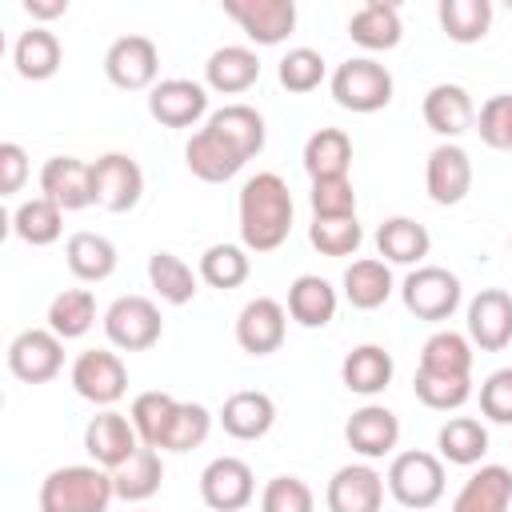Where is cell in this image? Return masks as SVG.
Returning <instances> with one entry per match:
<instances>
[{
    "instance_id": "cell-17",
    "label": "cell",
    "mask_w": 512,
    "mask_h": 512,
    "mask_svg": "<svg viewBox=\"0 0 512 512\" xmlns=\"http://www.w3.org/2000/svg\"><path fill=\"white\" fill-rule=\"evenodd\" d=\"M424 188L440 208L460 204L472 192V160H468V152L460 144H452V140L436 144L428 152V164H424Z\"/></svg>"
},
{
    "instance_id": "cell-51",
    "label": "cell",
    "mask_w": 512,
    "mask_h": 512,
    "mask_svg": "<svg viewBox=\"0 0 512 512\" xmlns=\"http://www.w3.org/2000/svg\"><path fill=\"white\" fill-rule=\"evenodd\" d=\"M480 412L492 424H512V368H496L480 384Z\"/></svg>"
},
{
    "instance_id": "cell-4",
    "label": "cell",
    "mask_w": 512,
    "mask_h": 512,
    "mask_svg": "<svg viewBox=\"0 0 512 512\" xmlns=\"http://www.w3.org/2000/svg\"><path fill=\"white\" fill-rule=\"evenodd\" d=\"M388 492L396 504L412 508V512H424L432 504H440L444 496V460L432 456V452H396L392 464H388V476H384Z\"/></svg>"
},
{
    "instance_id": "cell-15",
    "label": "cell",
    "mask_w": 512,
    "mask_h": 512,
    "mask_svg": "<svg viewBox=\"0 0 512 512\" xmlns=\"http://www.w3.org/2000/svg\"><path fill=\"white\" fill-rule=\"evenodd\" d=\"M468 340L480 352H500L512 344V292L480 288L468 300Z\"/></svg>"
},
{
    "instance_id": "cell-27",
    "label": "cell",
    "mask_w": 512,
    "mask_h": 512,
    "mask_svg": "<svg viewBox=\"0 0 512 512\" xmlns=\"http://www.w3.org/2000/svg\"><path fill=\"white\" fill-rule=\"evenodd\" d=\"M204 128H212L228 148H236L244 160H252L260 148H264V116L252 108V104H224L216 108Z\"/></svg>"
},
{
    "instance_id": "cell-34",
    "label": "cell",
    "mask_w": 512,
    "mask_h": 512,
    "mask_svg": "<svg viewBox=\"0 0 512 512\" xmlns=\"http://www.w3.org/2000/svg\"><path fill=\"white\" fill-rule=\"evenodd\" d=\"M352 164V140L344 128H316L304 144V172L312 180H336L348 176Z\"/></svg>"
},
{
    "instance_id": "cell-24",
    "label": "cell",
    "mask_w": 512,
    "mask_h": 512,
    "mask_svg": "<svg viewBox=\"0 0 512 512\" xmlns=\"http://www.w3.org/2000/svg\"><path fill=\"white\" fill-rule=\"evenodd\" d=\"M220 424L232 440H260L276 424V404H272L268 392H256V388L232 392L220 408Z\"/></svg>"
},
{
    "instance_id": "cell-38",
    "label": "cell",
    "mask_w": 512,
    "mask_h": 512,
    "mask_svg": "<svg viewBox=\"0 0 512 512\" xmlns=\"http://www.w3.org/2000/svg\"><path fill=\"white\" fill-rule=\"evenodd\" d=\"M420 372L436 376H472V340L464 332L440 328L420 348Z\"/></svg>"
},
{
    "instance_id": "cell-1",
    "label": "cell",
    "mask_w": 512,
    "mask_h": 512,
    "mask_svg": "<svg viewBox=\"0 0 512 512\" xmlns=\"http://www.w3.org/2000/svg\"><path fill=\"white\" fill-rule=\"evenodd\" d=\"M292 192L284 176L256 172L244 180L236 216H240V244L248 252H276L292 232Z\"/></svg>"
},
{
    "instance_id": "cell-28",
    "label": "cell",
    "mask_w": 512,
    "mask_h": 512,
    "mask_svg": "<svg viewBox=\"0 0 512 512\" xmlns=\"http://www.w3.org/2000/svg\"><path fill=\"white\" fill-rule=\"evenodd\" d=\"M392 372H396L392 352H384L380 344H356V348L344 356V364H340V380H344V388L356 392V396H376V392H384V388L392 384Z\"/></svg>"
},
{
    "instance_id": "cell-16",
    "label": "cell",
    "mask_w": 512,
    "mask_h": 512,
    "mask_svg": "<svg viewBox=\"0 0 512 512\" xmlns=\"http://www.w3.org/2000/svg\"><path fill=\"white\" fill-rule=\"evenodd\" d=\"M284 332H288V308L272 296L248 300L236 316V344L248 356H272L284 344Z\"/></svg>"
},
{
    "instance_id": "cell-23",
    "label": "cell",
    "mask_w": 512,
    "mask_h": 512,
    "mask_svg": "<svg viewBox=\"0 0 512 512\" xmlns=\"http://www.w3.org/2000/svg\"><path fill=\"white\" fill-rule=\"evenodd\" d=\"M260 80V56L244 44H224L204 64V84L220 96H240Z\"/></svg>"
},
{
    "instance_id": "cell-50",
    "label": "cell",
    "mask_w": 512,
    "mask_h": 512,
    "mask_svg": "<svg viewBox=\"0 0 512 512\" xmlns=\"http://www.w3.org/2000/svg\"><path fill=\"white\" fill-rule=\"evenodd\" d=\"M308 204H312V216H356V188L348 176L312 180Z\"/></svg>"
},
{
    "instance_id": "cell-18",
    "label": "cell",
    "mask_w": 512,
    "mask_h": 512,
    "mask_svg": "<svg viewBox=\"0 0 512 512\" xmlns=\"http://www.w3.org/2000/svg\"><path fill=\"white\" fill-rule=\"evenodd\" d=\"M344 440H348V448L360 452L364 460H384V456H392L396 444H400V420H396V412L384 408V404H364V408H356V412L348 416Z\"/></svg>"
},
{
    "instance_id": "cell-10",
    "label": "cell",
    "mask_w": 512,
    "mask_h": 512,
    "mask_svg": "<svg viewBox=\"0 0 512 512\" xmlns=\"http://www.w3.org/2000/svg\"><path fill=\"white\" fill-rule=\"evenodd\" d=\"M64 368V340L52 328H24L8 344V372L24 384H48Z\"/></svg>"
},
{
    "instance_id": "cell-31",
    "label": "cell",
    "mask_w": 512,
    "mask_h": 512,
    "mask_svg": "<svg viewBox=\"0 0 512 512\" xmlns=\"http://www.w3.org/2000/svg\"><path fill=\"white\" fill-rule=\"evenodd\" d=\"M64 260H68V272L76 280L100 284L116 272V244L100 232H72L64 244Z\"/></svg>"
},
{
    "instance_id": "cell-9",
    "label": "cell",
    "mask_w": 512,
    "mask_h": 512,
    "mask_svg": "<svg viewBox=\"0 0 512 512\" xmlns=\"http://www.w3.org/2000/svg\"><path fill=\"white\" fill-rule=\"evenodd\" d=\"M104 76L116 84V88H124V92H152L160 80V52H156V44L148 40V36H120V40H112V48L104 52Z\"/></svg>"
},
{
    "instance_id": "cell-47",
    "label": "cell",
    "mask_w": 512,
    "mask_h": 512,
    "mask_svg": "<svg viewBox=\"0 0 512 512\" xmlns=\"http://www.w3.org/2000/svg\"><path fill=\"white\" fill-rule=\"evenodd\" d=\"M208 432H212V412L204 404L180 400V408L172 416V428H168V440H164V452H192L208 440Z\"/></svg>"
},
{
    "instance_id": "cell-43",
    "label": "cell",
    "mask_w": 512,
    "mask_h": 512,
    "mask_svg": "<svg viewBox=\"0 0 512 512\" xmlns=\"http://www.w3.org/2000/svg\"><path fill=\"white\" fill-rule=\"evenodd\" d=\"M248 272H252V260H248L244 244H212L200 256V280L208 288H220V292L240 288L248 280Z\"/></svg>"
},
{
    "instance_id": "cell-30",
    "label": "cell",
    "mask_w": 512,
    "mask_h": 512,
    "mask_svg": "<svg viewBox=\"0 0 512 512\" xmlns=\"http://www.w3.org/2000/svg\"><path fill=\"white\" fill-rule=\"evenodd\" d=\"M336 288L324 280V276H312V272H304V276H296L292 284H288V316L300 324V328H324V324H332V316H336Z\"/></svg>"
},
{
    "instance_id": "cell-37",
    "label": "cell",
    "mask_w": 512,
    "mask_h": 512,
    "mask_svg": "<svg viewBox=\"0 0 512 512\" xmlns=\"http://www.w3.org/2000/svg\"><path fill=\"white\" fill-rule=\"evenodd\" d=\"M12 232H16L24 244H32V248H48V244H56L60 232H64V208L52 204L48 196H32V200L16 204V212H12Z\"/></svg>"
},
{
    "instance_id": "cell-29",
    "label": "cell",
    "mask_w": 512,
    "mask_h": 512,
    "mask_svg": "<svg viewBox=\"0 0 512 512\" xmlns=\"http://www.w3.org/2000/svg\"><path fill=\"white\" fill-rule=\"evenodd\" d=\"M348 36L352 44L368 48V52H388L400 44L404 28H400V8L396 4H384V0H368L364 8L352 12L348 20Z\"/></svg>"
},
{
    "instance_id": "cell-48",
    "label": "cell",
    "mask_w": 512,
    "mask_h": 512,
    "mask_svg": "<svg viewBox=\"0 0 512 512\" xmlns=\"http://www.w3.org/2000/svg\"><path fill=\"white\" fill-rule=\"evenodd\" d=\"M260 512H316V496L300 476H272L260 492Z\"/></svg>"
},
{
    "instance_id": "cell-44",
    "label": "cell",
    "mask_w": 512,
    "mask_h": 512,
    "mask_svg": "<svg viewBox=\"0 0 512 512\" xmlns=\"http://www.w3.org/2000/svg\"><path fill=\"white\" fill-rule=\"evenodd\" d=\"M308 240L320 256H352L364 240V228L356 216H312Z\"/></svg>"
},
{
    "instance_id": "cell-7",
    "label": "cell",
    "mask_w": 512,
    "mask_h": 512,
    "mask_svg": "<svg viewBox=\"0 0 512 512\" xmlns=\"http://www.w3.org/2000/svg\"><path fill=\"white\" fill-rule=\"evenodd\" d=\"M72 388L80 400L96 404V408H112L124 392H128V368L124 360L112 352V348H88L72 360V372H68Z\"/></svg>"
},
{
    "instance_id": "cell-52",
    "label": "cell",
    "mask_w": 512,
    "mask_h": 512,
    "mask_svg": "<svg viewBox=\"0 0 512 512\" xmlns=\"http://www.w3.org/2000/svg\"><path fill=\"white\" fill-rule=\"evenodd\" d=\"M28 180V152L16 140L0 144V196H16Z\"/></svg>"
},
{
    "instance_id": "cell-26",
    "label": "cell",
    "mask_w": 512,
    "mask_h": 512,
    "mask_svg": "<svg viewBox=\"0 0 512 512\" xmlns=\"http://www.w3.org/2000/svg\"><path fill=\"white\" fill-rule=\"evenodd\" d=\"M432 248V236L420 220L412 216H388L376 228V252L384 256V264H404V268H420L424 256Z\"/></svg>"
},
{
    "instance_id": "cell-36",
    "label": "cell",
    "mask_w": 512,
    "mask_h": 512,
    "mask_svg": "<svg viewBox=\"0 0 512 512\" xmlns=\"http://www.w3.org/2000/svg\"><path fill=\"white\" fill-rule=\"evenodd\" d=\"M436 448H440V460L460 464V468H472L488 452V428L476 416H452L448 424H440Z\"/></svg>"
},
{
    "instance_id": "cell-20",
    "label": "cell",
    "mask_w": 512,
    "mask_h": 512,
    "mask_svg": "<svg viewBox=\"0 0 512 512\" xmlns=\"http://www.w3.org/2000/svg\"><path fill=\"white\" fill-rule=\"evenodd\" d=\"M40 196L60 204L64 212H80L92 204V164L76 156H52L40 168Z\"/></svg>"
},
{
    "instance_id": "cell-13",
    "label": "cell",
    "mask_w": 512,
    "mask_h": 512,
    "mask_svg": "<svg viewBox=\"0 0 512 512\" xmlns=\"http://www.w3.org/2000/svg\"><path fill=\"white\" fill-rule=\"evenodd\" d=\"M224 16H232L240 24V32L260 48L284 44L296 28L292 0H224Z\"/></svg>"
},
{
    "instance_id": "cell-11",
    "label": "cell",
    "mask_w": 512,
    "mask_h": 512,
    "mask_svg": "<svg viewBox=\"0 0 512 512\" xmlns=\"http://www.w3.org/2000/svg\"><path fill=\"white\" fill-rule=\"evenodd\" d=\"M84 452L92 456V464H100L104 472H116L120 464H128L140 452V436L136 424L116 412V408H100L88 428H84Z\"/></svg>"
},
{
    "instance_id": "cell-12",
    "label": "cell",
    "mask_w": 512,
    "mask_h": 512,
    "mask_svg": "<svg viewBox=\"0 0 512 512\" xmlns=\"http://www.w3.org/2000/svg\"><path fill=\"white\" fill-rule=\"evenodd\" d=\"M256 496V476L240 456H216L200 472V500L212 512H240Z\"/></svg>"
},
{
    "instance_id": "cell-3",
    "label": "cell",
    "mask_w": 512,
    "mask_h": 512,
    "mask_svg": "<svg viewBox=\"0 0 512 512\" xmlns=\"http://www.w3.org/2000/svg\"><path fill=\"white\" fill-rule=\"evenodd\" d=\"M328 88H332V100L340 104V108H348V112H356V116H368V112H380V108H388L392 104V72L380 64V60H372V56H352V60H344L336 72H332V80H328Z\"/></svg>"
},
{
    "instance_id": "cell-41",
    "label": "cell",
    "mask_w": 512,
    "mask_h": 512,
    "mask_svg": "<svg viewBox=\"0 0 512 512\" xmlns=\"http://www.w3.org/2000/svg\"><path fill=\"white\" fill-rule=\"evenodd\" d=\"M436 16H440V28L452 44H476L492 28V4L488 0H440Z\"/></svg>"
},
{
    "instance_id": "cell-22",
    "label": "cell",
    "mask_w": 512,
    "mask_h": 512,
    "mask_svg": "<svg viewBox=\"0 0 512 512\" xmlns=\"http://www.w3.org/2000/svg\"><path fill=\"white\" fill-rule=\"evenodd\" d=\"M184 164H188V172H192L196 180H204V184H224V180H232L248 160H244L236 148H228L212 128H200V132H192V140L184 144Z\"/></svg>"
},
{
    "instance_id": "cell-45",
    "label": "cell",
    "mask_w": 512,
    "mask_h": 512,
    "mask_svg": "<svg viewBox=\"0 0 512 512\" xmlns=\"http://www.w3.org/2000/svg\"><path fill=\"white\" fill-rule=\"evenodd\" d=\"M412 388H416V400H420L424 408H432V412H452V408L468 404V396H472V376H436V372H420V368H416Z\"/></svg>"
},
{
    "instance_id": "cell-53",
    "label": "cell",
    "mask_w": 512,
    "mask_h": 512,
    "mask_svg": "<svg viewBox=\"0 0 512 512\" xmlns=\"http://www.w3.org/2000/svg\"><path fill=\"white\" fill-rule=\"evenodd\" d=\"M24 12L32 20H56L68 12V0H24Z\"/></svg>"
},
{
    "instance_id": "cell-40",
    "label": "cell",
    "mask_w": 512,
    "mask_h": 512,
    "mask_svg": "<svg viewBox=\"0 0 512 512\" xmlns=\"http://www.w3.org/2000/svg\"><path fill=\"white\" fill-rule=\"evenodd\" d=\"M176 408H180V400L168 396V392H140V396L132 400L128 420L136 424V436H140L144 448L164 452V440H168V428H172Z\"/></svg>"
},
{
    "instance_id": "cell-19",
    "label": "cell",
    "mask_w": 512,
    "mask_h": 512,
    "mask_svg": "<svg viewBox=\"0 0 512 512\" xmlns=\"http://www.w3.org/2000/svg\"><path fill=\"white\" fill-rule=\"evenodd\" d=\"M324 504H328V512H380L384 476L368 464H344V468L332 472Z\"/></svg>"
},
{
    "instance_id": "cell-8",
    "label": "cell",
    "mask_w": 512,
    "mask_h": 512,
    "mask_svg": "<svg viewBox=\"0 0 512 512\" xmlns=\"http://www.w3.org/2000/svg\"><path fill=\"white\" fill-rule=\"evenodd\" d=\"M144 196V172L128 152H104L92 160V204L104 212H132Z\"/></svg>"
},
{
    "instance_id": "cell-25",
    "label": "cell",
    "mask_w": 512,
    "mask_h": 512,
    "mask_svg": "<svg viewBox=\"0 0 512 512\" xmlns=\"http://www.w3.org/2000/svg\"><path fill=\"white\" fill-rule=\"evenodd\" d=\"M512 508V472L504 464H480L452 500V512H508Z\"/></svg>"
},
{
    "instance_id": "cell-2",
    "label": "cell",
    "mask_w": 512,
    "mask_h": 512,
    "mask_svg": "<svg viewBox=\"0 0 512 512\" xmlns=\"http://www.w3.org/2000/svg\"><path fill=\"white\" fill-rule=\"evenodd\" d=\"M112 500V472H104L100 464L52 468L40 484V512H108Z\"/></svg>"
},
{
    "instance_id": "cell-14",
    "label": "cell",
    "mask_w": 512,
    "mask_h": 512,
    "mask_svg": "<svg viewBox=\"0 0 512 512\" xmlns=\"http://www.w3.org/2000/svg\"><path fill=\"white\" fill-rule=\"evenodd\" d=\"M148 116L164 128H192L208 116V88L196 80H184V76L160 80L148 92Z\"/></svg>"
},
{
    "instance_id": "cell-21",
    "label": "cell",
    "mask_w": 512,
    "mask_h": 512,
    "mask_svg": "<svg viewBox=\"0 0 512 512\" xmlns=\"http://www.w3.org/2000/svg\"><path fill=\"white\" fill-rule=\"evenodd\" d=\"M420 112H424V124L444 140H456L460 132H468L476 124V104H472L468 88H460V84H432L424 92Z\"/></svg>"
},
{
    "instance_id": "cell-6",
    "label": "cell",
    "mask_w": 512,
    "mask_h": 512,
    "mask_svg": "<svg viewBox=\"0 0 512 512\" xmlns=\"http://www.w3.org/2000/svg\"><path fill=\"white\" fill-rule=\"evenodd\" d=\"M164 332L160 308L148 296H116L104 312V336L120 352H148Z\"/></svg>"
},
{
    "instance_id": "cell-54",
    "label": "cell",
    "mask_w": 512,
    "mask_h": 512,
    "mask_svg": "<svg viewBox=\"0 0 512 512\" xmlns=\"http://www.w3.org/2000/svg\"><path fill=\"white\" fill-rule=\"evenodd\" d=\"M140 512H144V508H140Z\"/></svg>"
},
{
    "instance_id": "cell-39",
    "label": "cell",
    "mask_w": 512,
    "mask_h": 512,
    "mask_svg": "<svg viewBox=\"0 0 512 512\" xmlns=\"http://www.w3.org/2000/svg\"><path fill=\"white\" fill-rule=\"evenodd\" d=\"M96 324V296L88 288H64L48 304V328L60 340H80Z\"/></svg>"
},
{
    "instance_id": "cell-5",
    "label": "cell",
    "mask_w": 512,
    "mask_h": 512,
    "mask_svg": "<svg viewBox=\"0 0 512 512\" xmlns=\"http://www.w3.org/2000/svg\"><path fill=\"white\" fill-rule=\"evenodd\" d=\"M400 300L404 308L416 316V320H428V324H440L448 320L460 300H464V288H460V276L440 268V264H420L404 276L400 284Z\"/></svg>"
},
{
    "instance_id": "cell-33",
    "label": "cell",
    "mask_w": 512,
    "mask_h": 512,
    "mask_svg": "<svg viewBox=\"0 0 512 512\" xmlns=\"http://www.w3.org/2000/svg\"><path fill=\"white\" fill-rule=\"evenodd\" d=\"M392 268L376 256H364V260H352L344 268V300L360 312H372L380 308L388 296H392Z\"/></svg>"
},
{
    "instance_id": "cell-49",
    "label": "cell",
    "mask_w": 512,
    "mask_h": 512,
    "mask_svg": "<svg viewBox=\"0 0 512 512\" xmlns=\"http://www.w3.org/2000/svg\"><path fill=\"white\" fill-rule=\"evenodd\" d=\"M476 132L488 148L512 152V96H488L476 116Z\"/></svg>"
},
{
    "instance_id": "cell-42",
    "label": "cell",
    "mask_w": 512,
    "mask_h": 512,
    "mask_svg": "<svg viewBox=\"0 0 512 512\" xmlns=\"http://www.w3.org/2000/svg\"><path fill=\"white\" fill-rule=\"evenodd\" d=\"M148 284L164 304H176V308L196 296V272L176 252H164V248L148 256Z\"/></svg>"
},
{
    "instance_id": "cell-35",
    "label": "cell",
    "mask_w": 512,
    "mask_h": 512,
    "mask_svg": "<svg viewBox=\"0 0 512 512\" xmlns=\"http://www.w3.org/2000/svg\"><path fill=\"white\" fill-rule=\"evenodd\" d=\"M160 484H164V460H160L156 448H144V444H140V452H136L128 464H120V468L112 472L116 500H124V504L152 500V496L160 492Z\"/></svg>"
},
{
    "instance_id": "cell-46",
    "label": "cell",
    "mask_w": 512,
    "mask_h": 512,
    "mask_svg": "<svg viewBox=\"0 0 512 512\" xmlns=\"http://www.w3.org/2000/svg\"><path fill=\"white\" fill-rule=\"evenodd\" d=\"M324 56L316 52V48H288L284 56H280V68H276V76H280V84L288 88V92H296V96H304V92H316L320 84H324Z\"/></svg>"
},
{
    "instance_id": "cell-32",
    "label": "cell",
    "mask_w": 512,
    "mask_h": 512,
    "mask_svg": "<svg viewBox=\"0 0 512 512\" xmlns=\"http://www.w3.org/2000/svg\"><path fill=\"white\" fill-rule=\"evenodd\" d=\"M64 48L56 40V32H48L44 24H32L28 32H20V40L12 44V64L24 80H48L60 72Z\"/></svg>"
}]
</instances>
